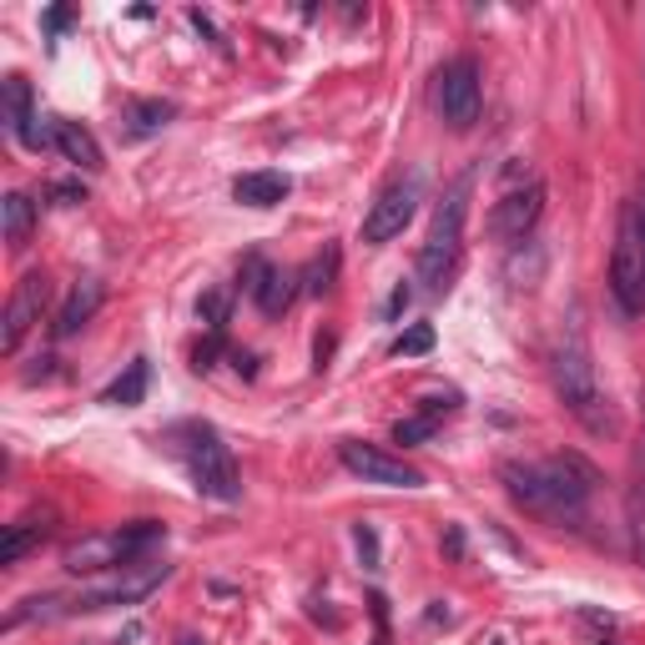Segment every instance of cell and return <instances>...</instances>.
<instances>
[{
    "instance_id": "6da1fadb",
    "label": "cell",
    "mask_w": 645,
    "mask_h": 645,
    "mask_svg": "<svg viewBox=\"0 0 645 645\" xmlns=\"http://www.w3.org/2000/svg\"><path fill=\"white\" fill-rule=\"evenodd\" d=\"M499 479H505L509 495L525 509L550 515V519H575L595 489V469L575 455L545 459V465H519V459H509V465L499 469Z\"/></svg>"
},
{
    "instance_id": "8fae6325",
    "label": "cell",
    "mask_w": 645,
    "mask_h": 645,
    "mask_svg": "<svg viewBox=\"0 0 645 645\" xmlns=\"http://www.w3.org/2000/svg\"><path fill=\"white\" fill-rule=\"evenodd\" d=\"M545 212V182H515V187H505V197L495 202V212H489V233L505 237V243H515V237H525L529 227L540 223Z\"/></svg>"
},
{
    "instance_id": "1f68e13d",
    "label": "cell",
    "mask_w": 645,
    "mask_h": 645,
    "mask_svg": "<svg viewBox=\"0 0 645 645\" xmlns=\"http://www.w3.org/2000/svg\"><path fill=\"white\" fill-rule=\"evenodd\" d=\"M233 369H237V373H247V379H253V373H257L253 353H233Z\"/></svg>"
},
{
    "instance_id": "52a82bcc",
    "label": "cell",
    "mask_w": 645,
    "mask_h": 645,
    "mask_svg": "<svg viewBox=\"0 0 645 645\" xmlns=\"http://www.w3.org/2000/svg\"><path fill=\"white\" fill-rule=\"evenodd\" d=\"M610 293L625 317L645 313V237L631 202L620 212V233H615V253H610Z\"/></svg>"
},
{
    "instance_id": "9a60e30c",
    "label": "cell",
    "mask_w": 645,
    "mask_h": 645,
    "mask_svg": "<svg viewBox=\"0 0 645 645\" xmlns=\"http://www.w3.org/2000/svg\"><path fill=\"white\" fill-rule=\"evenodd\" d=\"M51 137H56V152H61L66 162H76L81 172H101V147H96V137L81 127V121L51 117Z\"/></svg>"
},
{
    "instance_id": "4dcf8cb0",
    "label": "cell",
    "mask_w": 645,
    "mask_h": 645,
    "mask_svg": "<svg viewBox=\"0 0 645 645\" xmlns=\"http://www.w3.org/2000/svg\"><path fill=\"white\" fill-rule=\"evenodd\" d=\"M66 21H71V11H66V6H56V11H51V16H46V31H51V36H56V31H61V26H66Z\"/></svg>"
},
{
    "instance_id": "2e32d148",
    "label": "cell",
    "mask_w": 645,
    "mask_h": 645,
    "mask_svg": "<svg viewBox=\"0 0 645 645\" xmlns=\"http://www.w3.org/2000/svg\"><path fill=\"white\" fill-rule=\"evenodd\" d=\"M287 192H293V182H287L283 172H247V177L233 182V197L243 202V207H257V212L277 207Z\"/></svg>"
},
{
    "instance_id": "cb8c5ba5",
    "label": "cell",
    "mask_w": 645,
    "mask_h": 645,
    "mask_svg": "<svg viewBox=\"0 0 645 645\" xmlns=\"http://www.w3.org/2000/svg\"><path fill=\"white\" fill-rule=\"evenodd\" d=\"M434 434H439V413H429V409L393 423V439H399V444H423V439H434Z\"/></svg>"
},
{
    "instance_id": "e0dca14e",
    "label": "cell",
    "mask_w": 645,
    "mask_h": 645,
    "mask_svg": "<svg viewBox=\"0 0 645 645\" xmlns=\"http://www.w3.org/2000/svg\"><path fill=\"white\" fill-rule=\"evenodd\" d=\"M51 535V515L41 519H16V525H6V540H0V565H21L26 555L36 550V545Z\"/></svg>"
},
{
    "instance_id": "ba28073f",
    "label": "cell",
    "mask_w": 645,
    "mask_h": 645,
    "mask_svg": "<svg viewBox=\"0 0 645 645\" xmlns=\"http://www.w3.org/2000/svg\"><path fill=\"white\" fill-rule=\"evenodd\" d=\"M419 202H423V177H419V172H409V177H393L389 187L373 197L369 217H363V243H369V247L393 243V237L413 223Z\"/></svg>"
},
{
    "instance_id": "f546056e",
    "label": "cell",
    "mask_w": 645,
    "mask_h": 645,
    "mask_svg": "<svg viewBox=\"0 0 645 645\" xmlns=\"http://www.w3.org/2000/svg\"><path fill=\"white\" fill-rule=\"evenodd\" d=\"M631 207H635V223H641V237H645V177H641V187H635V202H631Z\"/></svg>"
},
{
    "instance_id": "ac0fdd59",
    "label": "cell",
    "mask_w": 645,
    "mask_h": 645,
    "mask_svg": "<svg viewBox=\"0 0 645 645\" xmlns=\"http://www.w3.org/2000/svg\"><path fill=\"white\" fill-rule=\"evenodd\" d=\"M0 223H6V243L26 247L31 233H36V202L26 197V192H6V202H0Z\"/></svg>"
},
{
    "instance_id": "d4e9b609",
    "label": "cell",
    "mask_w": 645,
    "mask_h": 645,
    "mask_svg": "<svg viewBox=\"0 0 645 645\" xmlns=\"http://www.w3.org/2000/svg\"><path fill=\"white\" fill-rule=\"evenodd\" d=\"M429 349H434V329H429V323H413L409 333L393 339V353H399V359H419V353H429Z\"/></svg>"
},
{
    "instance_id": "ffe728a7",
    "label": "cell",
    "mask_w": 645,
    "mask_h": 645,
    "mask_svg": "<svg viewBox=\"0 0 645 645\" xmlns=\"http://www.w3.org/2000/svg\"><path fill=\"white\" fill-rule=\"evenodd\" d=\"M293 297H297V273H287V267H267L263 287H257V307H263L267 317H277V313L293 307Z\"/></svg>"
},
{
    "instance_id": "5b68a950",
    "label": "cell",
    "mask_w": 645,
    "mask_h": 645,
    "mask_svg": "<svg viewBox=\"0 0 645 645\" xmlns=\"http://www.w3.org/2000/svg\"><path fill=\"white\" fill-rule=\"evenodd\" d=\"M469 187H475V177H459L455 187L444 192V202H439V212H434V227H429V237H423L419 283L429 287V293H439V287L455 277V267H459V247H465V217H469Z\"/></svg>"
},
{
    "instance_id": "44dd1931",
    "label": "cell",
    "mask_w": 645,
    "mask_h": 645,
    "mask_svg": "<svg viewBox=\"0 0 645 645\" xmlns=\"http://www.w3.org/2000/svg\"><path fill=\"white\" fill-rule=\"evenodd\" d=\"M177 117V106L172 101H131L127 106V121H131V137H152V131H162L167 121Z\"/></svg>"
},
{
    "instance_id": "4fadbf2b",
    "label": "cell",
    "mask_w": 645,
    "mask_h": 645,
    "mask_svg": "<svg viewBox=\"0 0 645 645\" xmlns=\"http://www.w3.org/2000/svg\"><path fill=\"white\" fill-rule=\"evenodd\" d=\"M106 303V283L101 277H81V283L71 287V297L61 303V313H56V339H71V333H81L86 323L96 317V307Z\"/></svg>"
},
{
    "instance_id": "7c38bea8",
    "label": "cell",
    "mask_w": 645,
    "mask_h": 645,
    "mask_svg": "<svg viewBox=\"0 0 645 645\" xmlns=\"http://www.w3.org/2000/svg\"><path fill=\"white\" fill-rule=\"evenodd\" d=\"M46 297H51V283H46L41 273H26L21 283H16L11 303H6V317H0V353L21 349V339L36 329V323H41Z\"/></svg>"
},
{
    "instance_id": "9c48e42d",
    "label": "cell",
    "mask_w": 645,
    "mask_h": 645,
    "mask_svg": "<svg viewBox=\"0 0 645 645\" xmlns=\"http://www.w3.org/2000/svg\"><path fill=\"white\" fill-rule=\"evenodd\" d=\"M434 101H439V117H444L455 131L475 127V121H479V101H485V81H479V61H475V56H455V61L439 71Z\"/></svg>"
},
{
    "instance_id": "836d02e7",
    "label": "cell",
    "mask_w": 645,
    "mask_h": 645,
    "mask_svg": "<svg viewBox=\"0 0 645 645\" xmlns=\"http://www.w3.org/2000/svg\"><path fill=\"white\" fill-rule=\"evenodd\" d=\"M600 645H615V641H600Z\"/></svg>"
},
{
    "instance_id": "30bf717a",
    "label": "cell",
    "mask_w": 645,
    "mask_h": 645,
    "mask_svg": "<svg viewBox=\"0 0 645 645\" xmlns=\"http://www.w3.org/2000/svg\"><path fill=\"white\" fill-rule=\"evenodd\" d=\"M339 465L349 469V475H359L363 485H383V489H419L423 485V475L413 465H403L399 455H389V449H379V444H363V439H343Z\"/></svg>"
},
{
    "instance_id": "8992f818",
    "label": "cell",
    "mask_w": 645,
    "mask_h": 645,
    "mask_svg": "<svg viewBox=\"0 0 645 645\" xmlns=\"http://www.w3.org/2000/svg\"><path fill=\"white\" fill-rule=\"evenodd\" d=\"M172 434L187 439V444H177V455L187 459V475H192V485H197V495L217 499V505H233V499H243L233 449L223 444V434H217L212 423H177Z\"/></svg>"
},
{
    "instance_id": "d6986e66",
    "label": "cell",
    "mask_w": 645,
    "mask_h": 645,
    "mask_svg": "<svg viewBox=\"0 0 645 645\" xmlns=\"http://www.w3.org/2000/svg\"><path fill=\"white\" fill-rule=\"evenodd\" d=\"M147 379H152L147 359H131V363H127V373H121V379L101 393V403H111V409H137V403L147 399Z\"/></svg>"
},
{
    "instance_id": "277c9868",
    "label": "cell",
    "mask_w": 645,
    "mask_h": 645,
    "mask_svg": "<svg viewBox=\"0 0 645 645\" xmlns=\"http://www.w3.org/2000/svg\"><path fill=\"white\" fill-rule=\"evenodd\" d=\"M167 540V525L157 519H137V525H121V529H106V535H86V540L66 545L61 565L71 575H96V570H127V565H141V555L152 545Z\"/></svg>"
},
{
    "instance_id": "7a4b0ae2",
    "label": "cell",
    "mask_w": 645,
    "mask_h": 645,
    "mask_svg": "<svg viewBox=\"0 0 645 645\" xmlns=\"http://www.w3.org/2000/svg\"><path fill=\"white\" fill-rule=\"evenodd\" d=\"M167 575H172V565H127V570H117L111 580L91 585V590L36 595V600H26L21 610H11V620H6V625L36 620V615H41V620H61V615H96V610H111V605H137V600H147Z\"/></svg>"
},
{
    "instance_id": "3957f363",
    "label": "cell",
    "mask_w": 645,
    "mask_h": 645,
    "mask_svg": "<svg viewBox=\"0 0 645 645\" xmlns=\"http://www.w3.org/2000/svg\"><path fill=\"white\" fill-rule=\"evenodd\" d=\"M550 373H555V389H560L565 409L590 429V434H610L615 429V413L610 399L600 393V379H595V359L585 349V333L580 329H565V339L555 343L550 353Z\"/></svg>"
},
{
    "instance_id": "f1b7e54d",
    "label": "cell",
    "mask_w": 645,
    "mask_h": 645,
    "mask_svg": "<svg viewBox=\"0 0 645 645\" xmlns=\"http://www.w3.org/2000/svg\"><path fill=\"white\" fill-rule=\"evenodd\" d=\"M403 307H409V287L399 283V287H393V297H389V317H399Z\"/></svg>"
},
{
    "instance_id": "5bb4252c",
    "label": "cell",
    "mask_w": 645,
    "mask_h": 645,
    "mask_svg": "<svg viewBox=\"0 0 645 645\" xmlns=\"http://www.w3.org/2000/svg\"><path fill=\"white\" fill-rule=\"evenodd\" d=\"M0 101H6V131H11L16 141H31V131H36V101H31V81H26L21 71H11L6 81H0Z\"/></svg>"
},
{
    "instance_id": "83f0119b",
    "label": "cell",
    "mask_w": 645,
    "mask_h": 645,
    "mask_svg": "<svg viewBox=\"0 0 645 645\" xmlns=\"http://www.w3.org/2000/svg\"><path fill=\"white\" fill-rule=\"evenodd\" d=\"M56 197H61V207H76V202H86V192L76 187V182H61V187H56Z\"/></svg>"
},
{
    "instance_id": "4316f807",
    "label": "cell",
    "mask_w": 645,
    "mask_h": 645,
    "mask_svg": "<svg viewBox=\"0 0 645 645\" xmlns=\"http://www.w3.org/2000/svg\"><path fill=\"white\" fill-rule=\"evenodd\" d=\"M187 21H192V26H197V31H202V36H207V41H212V46H217V51H223V36H217V26H212V16H202V11H197V6H192V11H187Z\"/></svg>"
},
{
    "instance_id": "603a6c76",
    "label": "cell",
    "mask_w": 645,
    "mask_h": 645,
    "mask_svg": "<svg viewBox=\"0 0 645 645\" xmlns=\"http://www.w3.org/2000/svg\"><path fill=\"white\" fill-rule=\"evenodd\" d=\"M227 313H233V293H227V287H212V293L197 297V317L207 323V333H223Z\"/></svg>"
},
{
    "instance_id": "d6a6232c",
    "label": "cell",
    "mask_w": 645,
    "mask_h": 645,
    "mask_svg": "<svg viewBox=\"0 0 645 645\" xmlns=\"http://www.w3.org/2000/svg\"><path fill=\"white\" fill-rule=\"evenodd\" d=\"M177 645H207V641H202V635H182Z\"/></svg>"
},
{
    "instance_id": "7402d4cb",
    "label": "cell",
    "mask_w": 645,
    "mask_h": 645,
    "mask_svg": "<svg viewBox=\"0 0 645 645\" xmlns=\"http://www.w3.org/2000/svg\"><path fill=\"white\" fill-rule=\"evenodd\" d=\"M307 293H313V297H323V293H329V287H333V277H339V247H323V253H317L313 257V263H307Z\"/></svg>"
},
{
    "instance_id": "484cf974",
    "label": "cell",
    "mask_w": 645,
    "mask_h": 645,
    "mask_svg": "<svg viewBox=\"0 0 645 645\" xmlns=\"http://www.w3.org/2000/svg\"><path fill=\"white\" fill-rule=\"evenodd\" d=\"M353 545L363 555V570H379V535H373V525H353Z\"/></svg>"
}]
</instances>
